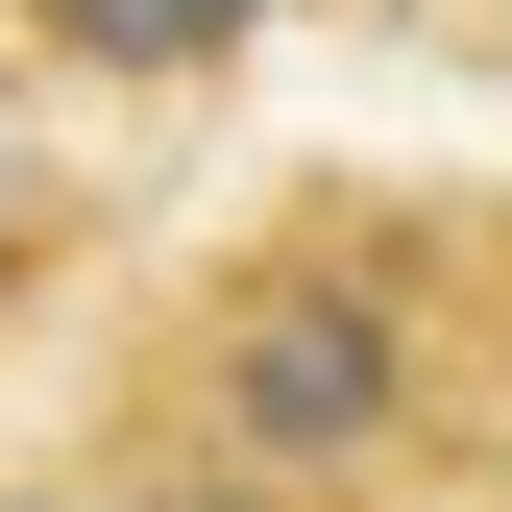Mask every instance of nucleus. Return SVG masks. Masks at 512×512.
Here are the masks:
<instances>
[{"label": "nucleus", "mask_w": 512, "mask_h": 512, "mask_svg": "<svg viewBox=\"0 0 512 512\" xmlns=\"http://www.w3.org/2000/svg\"><path fill=\"white\" fill-rule=\"evenodd\" d=\"M147 512H293V488H220V464H196V488H147Z\"/></svg>", "instance_id": "obj_3"}, {"label": "nucleus", "mask_w": 512, "mask_h": 512, "mask_svg": "<svg viewBox=\"0 0 512 512\" xmlns=\"http://www.w3.org/2000/svg\"><path fill=\"white\" fill-rule=\"evenodd\" d=\"M49 512H74V488H49Z\"/></svg>", "instance_id": "obj_4"}, {"label": "nucleus", "mask_w": 512, "mask_h": 512, "mask_svg": "<svg viewBox=\"0 0 512 512\" xmlns=\"http://www.w3.org/2000/svg\"><path fill=\"white\" fill-rule=\"evenodd\" d=\"M391 439H415V293H391V244H269L196 317V464L342 512Z\"/></svg>", "instance_id": "obj_1"}, {"label": "nucleus", "mask_w": 512, "mask_h": 512, "mask_svg": "<svg viewBox=\"0 0 512 512\" xmlns=\"http://www.w3.org/2000/svg\"><path fill=\"white\" fill-rule=\"evenodd\" d=\"M74 49H122V74H196V49H244V0H49Z\"/></svg>", "instance_id": "obj_2"}]
</instances>
